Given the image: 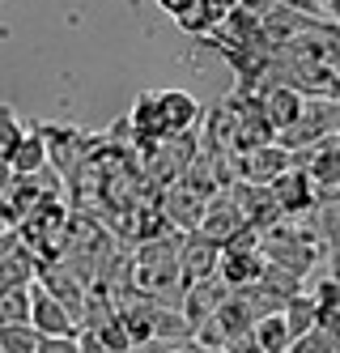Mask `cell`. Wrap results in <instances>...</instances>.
Instances as JSON below:
<instances>
[{
	"label": "cell",
	"instance_id": "6da1fadb",
	"mask_svg": "<svg viewBox=\"0 0 340 353\" xmlns=\"http://www.w3.org/2000/svg\"><path fill=\"white\" fill-rule=\"evenodd\" d=\"M340 137V98H306V107L298 115L294 128H285L277 141L290 149V154H302V149Z\"/></svg>",
	"mask_w": 340,
	"mask_h": 353
},
{
	"label": "cell",
	"instance_id": "7a4b0ae2",
	"mask_svg": "<svg viewBox=\"0 0 340 353\" xmlns=\"http://www.w3.org/2000/svg\"><path fill=\"white\" fill-rule=\"evenodd\" d=\"M294 166L306 170L319 205H340V137L319 141V145L302 149V154H294Z\"/></svg>",
	"mask_w": 340,
	"mask_h": 353
},
{
	"label": "cell",
	"instance_id": "3957f363",
	"mask_svg": "<svg viewBox=\"0 0 340 353\" xmlns=\"http://www.w3.org/2000/svg\"><path fill=\"white\" fill-rule=\"evenodd\" d=\"M30 307H34L30 311V323H34L39 336H77V332H81V319H77L43 281L30 285Z\"/></svg>",
	"mask_w": 340,
	"mask_h": 353
},
{
	"label": "cell",
	"instance_id": "277c9868",
	"mask_svg": "<svg viewBox=\"0 0 340 353\" xmlns=\"http://www.w3.org/2000/svg\"><path fill=\"white\" fill-rule=\"evenodd\" d=\"M43 137H47V158H51V170H60V179H77V170H81V166H86V158L94 154L90 141L77 132V128H56V123H47Z\"/></svg>",
	"mask_w": 340,
	"mask_h": 353
},
{
	"label": "cell",
	"instance_id": "5b68a950",
	"mask_svg": "<svg viewBox=\"0 0 340 353\" xmlns=\"http://www.w3.org/2000/svg\"><path fill=\"white\" fill-rule=\"evenodd\" d=\"M204 209H208V196H200L192 183L179 179L170 188H162V213L179 234H196L200 221H204Z\"/></svg>",
	"mask_w": 340,
	"mask_h": 353
},
{
	"label": "cell",
	"instance_id": "8992f818",
	"mask_svg": "<svg viewBox=\"0 0 340 353\" xmlns=\"http://www.w3.org/2000/svg\"><path fill=\"white\" fill-rule=\"evenodd\" d=\"M290 166H294V154L281 141L264 149H247V154H239V183H277Z\"/></svg>",
	"mask_w": 340,
	"mask_h": 353
},
{
	"label": "cell",
	"instance_id": "52a82bcc",
	"mask_svg": "<svg viewBox=\"0 0 340 353\" xmlns=\"http://www.w3.org/2000/svg\"><path fill=\"white\" fill-rule=\"evenodd\" d=\"M243 230H247V217H243V209H239V200H234L230 192H221V196L208 200L204 221H200L196 234H204V239H213L217 247H226V243L239 239Z\"/></svg>",
	"mask_w": 340,
	"mask_h": 353
},
{
	"label": "cell",
	"instance_id": "ba28073f",
	"mask_svg": "<svg viewBox=\"0 0 340 353\" xmlns=\"http://www.w3.org/2000/svg\"><path fill=\"white\" fill-rule=\"evenodd\" d=\"M179 268H183V285L208 281V276H217V268H221V247L213 239H204V234H183Z\"/></svg>",
	"mask_w": 340,
	"mask_h": 353
},
{
	"label": "cell",
	"instance_id": "9c48e42d",
	"mask_svg": "<svg viewBox=\"0 0 340 353\" xmlns=\"http://www.w3.org/2000/svg\"><path fill=\"white\" fill-rule=\"evenodd\" d=\"M230 294H234V290L221 281V276H208V281H196V285L183 290V302H179V307H183V315H188L192 327H204V323L230 302Z\"/></svg>",
	"mask_w": 340,
	"mask_h": 353
},
{
	"label": "cell",
	"instance_id": "30bf717a",
	"mask_svg": "<svg viewBox=\"0 0 340 353\" xmlns=\"http://www.w3.org/2000/svg\"><path fill=\"white\" fill-rule=\"evenodd\" d=\"M268 188H272V196H277V205H281L285 217H306V213L319 209V196H315V188H310V179H306L302 166H290Z\"/></svg>",
	"mask_w": 340,
	"mask_h": 353
},
{
	"label": "cell",
	"instance_id": "8fae6325",
	"mask_svg": "<svg viewBox=\"0 0 340 353\" xmlns=\"http://www.w3.org/2000/svg\"><path fill=\"white\" fill-rule=\"evenodd\" d=\"M158 107H162V128L166 137H183V132H196L200 128V103L188 90H158Z\"/></svg>",
	"mask_w": 340,
	"mask_h": 353
},
{
	"label": "cell",
	"instance_id": "7c38bea8",
	"mask_svg": "<svg viewBox=\"0 0 340 353\" xmlns=\"http://www.w3.org/2000/svg\"><path fill=\"white\" fill-rule=\"evenodd\" d=\"M259 103H264V115H268V123L281 137L285 128H294V123H298L306 98L298 90H290V85H268V90H259Z\"/></svg>",
	"mask_w": 340,
	"mask_h": 353
},
{
	"label": "cell",
	"instance_id": "4fadbf2b",
	"mask_svg": "<svg viewBox=\"0 0 340 353\" xmlns=\"http://www.w3.org/2000/svg\"><path fill=\"white\" fill-rule=\"evenodd\" d=\"M230 17V9L221 5V0H196V5L188 9V13H179L174 17V26L179 30H188V34H196V39H213L217 30H221V21Z\"/></svg>",
	"mask_w": 340,
	"mask_h": 353
},
{
	"label": "cell",
	"instance_id": "5bb4252c",
	"mask_svg": "<svg viewBox=\"0 0 340 353\" xmlns=\"http://www.w3.org/2000/svg\"><path fill=\"white\" fill-rule=\"evenodd\" d=\"M39 268H43V260L34 256L30 247H17L13 256L0 264V294H9V290H21V285H34L39 281Z\"/></svg>",
	"mask_w": 340,
	"mask_h": 353
},
{
	"label": "cell",
	"instance_id": "9a60e30c",
	"mask_svg": "<svg viewBox=\"0 0 340 353\" xmlns=\"http://www.w3.org/2000/svg\"><path fill=\"white\" fill-rule=\"evenodd\" d=\"M47 166H51V158H47V137H43V128H26L17 154H13V170L17 174H39Z\"/></svg>",
	"mask_w": 340,
	"mask_h": 353
},
{
	"label": "cell",
	"instance_id": "2e32d148",
	"mask_svg": "<svg viewBox=\"0 0 340 353\" xmlns=\"http://www.w3.org/2000/svg\"><path fill=\"white\" fill-rule=\"evenodd\" d=\"M255 336H259V345H264V353H290V349H294V332H290V319H285V311L255 319Z\"/></svg>",
	"mask_w": 340,
	"mask_h": 353
},
{
	"label": "cell",
	"instance_id": "e0dca14e",
	"mask_svg": "<svg viewBox=\"0 0 340 353\" xmlns=\"http://www.w3.org/2000/svg\"><path fill=\"white\" fill-rule=\"evenodd\" d=\"M319 307H315V298H310V290H302L298 298H290L285 302V319H290V332H294V341L298 336H306V332H315L319 327Z\"/></svg>",
	"mask_w": 340,
	"mask_h": 353
},
{
	"label": "cell",
	"instance_id": "ac0fdd59",
	"mask_svg": "<svg viewBox=\"0 0 340 353\" xmlns=\"http://www.w3.org/2000/svg\"><path fill=\"white\" fill-rule=\"evenodd\" d=\"M30 285H21V290H9V294H0V327H21V323H30Z\"/></svg>",
	"mask_w": 340,
	"mask_h": 353
},
{
	"label": "cell",
	"instance_id": "d6986e66",
	"mask_svg": "<svg viewBox=\"0 0 340 353\" xmlns=\"http://www.w3.org/2000/svg\"><path fill=\"white\" fill-rule=\"evenodd\" d=\"M26 128H21V119L9 103H0V166H13V154H17V145H21Z\"/></svg>",
	"mask_w": 340,
	"mask_h": 353
},
{
	"label": "cell",
	"instance_id": "ffe728a7",
	"mask_svg": "<svg viewBox=\"0 0 340 353\" xmlns=\"http://www.w3.org/2000/svg\"><path fill=\"white\" fill-rule=\"evenodd\" d=\"M259 285H264L272 298L290 302V298H298V294H302V276H298V272H290V268H281V264H268V268H264V276H259Z\"/></svg>",
	"mask_w": 340,
	"mask_h": 353
},
{
	"label": "cell",
	"instance_id": "44dd1931",
	"mask_svg": "<svg viewBox=\"0 0 340 353\" xmlns=\"http://www.w3.org/2000/svg\"><path fill=\"white\" fill-rule=\"evenodd\" d=\"M39 332L34 323H21V327H0V353H39Z\"/></svg>",
	"mask_w": 340,
	"mask_h": 353
},
{
	"label": "cell",
	"instance_id": "7402d4cb",
	"mask_svg": "<svg viewBox=\"0 0 340 353\" xmlns=\"http://www.w3.org/2000/svg\"><path fill=\"white\" fill-rule=\"evenodd\" d=\"M310 298H315V307L328 315V311H340V276H323V281L310 285Z\"/></svg>",
	"mask_w": 340,
	"mask_h": 353
},
{
	"label": "cell",
	"instance_id": "603a6c76",
	"mask_svg": "<svg viewBox=\"0 0 340 353\" xmlns=\"http://www.w3.org/2000/svg\"><path fill=\"white\" fill-rule=\"evenodd\" d=\"M290 353H336V349L328 345V336H323L319 327H315V332H306V336H298Z\"/></svg>",
	"mask_w": 340,
	"mask_h": 353
},
{
	"label": "cell",
	"instance_id": "cb8c5ba5",
	"mask_svg": "<svg viewBox=\"0 0 340 353\" xmlns=\"http://www.w3.org/2000/svg\"><path fill=\"white\" fill-rule=\"evenodd\" d=\"M39 353H81V341L77 336H43Z\"/></svg>",
	"mask_w": 340,
	"mask_h": 353
},
{
	"label": "cell",
	"instance_id": "d4e9b609",
	"mask_svg": "<svg viewBox=\"0 0 340 353\" xmlns=\"http://www.w3.org/2000/svg\"><path fill=\"white\" fill-rule=\"evenodd\" d=\"M272 5L294 9V13H302V17H323V0H272Z\"/></svg>",
	"mask_w": 340,
	"mask_h": 353
},
{
	"label": "cell",
	"instance_id": "484cf974",
	"mask_svg": "<svg viewBox=\"0 0 340 353\" xmlns=\"http://www.w3.org/2000/svg\"><path fill=\"white\" fill-rule=\"evenodd\" d=\"M319 332L328 336V345L340 353V311H328V315H319Z\"/></svg>",
	"mask_w": 340,
	"mask_h": 353
},
{
	"label": "cell",
	"instance_id": "4316f807",
	"mask_svg": "<svg viewBox=\"0 0 340 353\" xmlns=\"http://www.w3.org/2000/svg\"><path fill=\"white\" fill-rule=\"evenodd\" d=\"M77 341H81V353H115L107 341L94 332V327H81V332H77Z\"/></svg>",
	"mask_w": 340,
	"mask_h": 353
},
{
	"label": "cell",
	"instance_id": "83f0119b",
	"mask_svg": "<svg viewBox=\"0 0 340 353\" xmlns=\"http://www.w3.org/2000/svg\"><path fill=\"white\" fill-rule=\"evenodd\" d=\"M226 349L230 353H264V345H259V336H255V327H251V332H243V336H234Z\"/></svg>",
	"mask_w": 340,
	"mask_h": 353
},
{
	"label": "cell",
	"instance_id": "f1b7e54d",
	"mask_svg": "<svg viewBox=\"0 0 340 353\" xmlns=\"http://www.w3.org/2000/svg\"><path fill=\"white\" fill-rule=\"evenodd\" d=\"M21 247V234H13V230H0V264H5L13 251Z\"/></svg>",
	"mask_w": 340,
	"mask_h": 353
},
{
	"label": "cell",
	"instance_id": "f546056e",
	"mask_svg": "<svg viewBox=\"0 0 340 353\" xmlns=\"http://www.w3.org/2000/svg\"><path fill=\"white\" fill-rule=\"evenodd\" d=\"M196 5V0H158V9L162 13H170V17H179V13H188Z\"/></svg>",
	"mask_w": 340,
	"mask_h": 353
},
{
	"label": "cell",
	"instance_id": "4dcf8cb0",
	"mask_svg": "<svg viewBox=\"0 0 340 353\" xmlns=\"http://www.w3.org/2000/svg\"><path fill=\"white\" fill-rule=\"evenodd\" d=\"M162 353H200V345L196 341H179V345H166Z\"/></svg>",
	"mask_w": 340,
	"mask_h": 353
},
{
	"label": "cell",
	"instance_id": "1f68e13d",
	"mask_svg": "<svg viewBox=\"0 0 340 353\" xmlns=\"http://www.w3.org/2000/svg\"><path fill=\"white\" fill-rule=\"evenodd\" d=\"M323 17L340 26V0H323Z\"/></svg>",
	"mask_w": 340,
	"mask_h": 353
},
{
	"label": "cell",
	"instance_id": "d6a6232c",
	"mask_svg": "<svg viewBox=\"0 0 340 353\" xmlns=\"http://www.w3.org/2000/svg\"><path fill=\"white\" fill-rule=\"evenodd\" d=\"M13 174H17L13 166H0V196H5V192H9V183H13Z\"/></svg>",
	"mask_w": 340,
	"mask_h": 353
},
{
	"label": "cell",
	"instance_id": "836d02e7",
	"mask_svg": "<svg viewBox=\"0 0 340 353\" xmlns=\"http://www.w3.org/2000/svg\"><path fill=\"white\" fill-rule=\"evenodd\" d=\"M200 353H230V349H208V345H200Z\"/></svg>",
	"mask_w": 340,
	"mask_h": 353
}]
</instances>
